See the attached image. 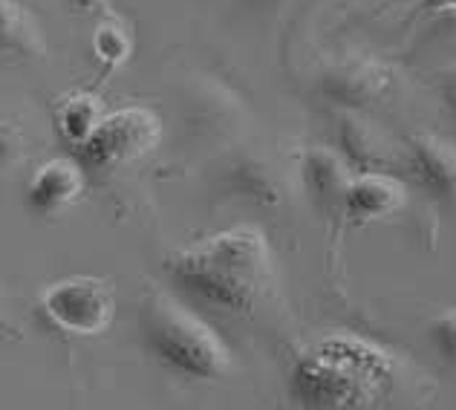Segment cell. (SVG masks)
Returning <instances> with one entry per match:
<instances>
[{"instance_id": "cell-12", "label": "cell", "mask_w": 456, "mask_h": 410, "mask_svg": "<svg viewBox=\"0 0 456 410\" xmlns=\"http://www.w3.org/2000/svg\"><path fill=\"white\" fill-rule=\"evenodd\" d=\"M102 99L95 93H69L64 95V102L55 107V127L58 136L67 144H76L81 151L84 144L93 139V134L99 130L104 119Z\"/></svg>"}, {"instance_id": "cell-7", "label": "cell", "mask_w": 456, "mask_h": 410, "mask_svg": "<svg viewBox=\"0 0 456 410\" xmlns=\"http://www.w3.org/2000/svg\"><path fill=\"white\" fill-rule=\"evenodd\" d=\"M404 168L428 197L456 202V148L434 136H413L404 151Z\"/></svg>"}, {"instance_id": "cell-5", "label": "cell", "mask_w": 456, "mask_h": 410, "mask_svg": "<svg viewBox=\"0 0 456 410\" xmlns=\"http://www.w3.org/2000/svg\"><path fill=\"white\" fill-rule=\"evenodd\" d=\"M162 119L151 107L130 104L102 119L99 130L84 144V160L95 168H122L145 160L162 142Z\"/></svg>"}, {"instance_id": "cell-16", "label": "cell", "mask_w": 456, "mask_h": 410, "mask_svg": "<svg viewBox=\"0 0 456 410\" xmlns=\"http://www.w3.org/2000/svg\"><path fill=\"white\" fill-rule=\"evenodd\" d=\"M73 4H76V6H90L93 0H73Z\"/></svg>"}, {"instance_id": "cell-14", "label": "cell", "mask_w": 456, "mask_h": 410, "mask_svg": "<svg viewBox=\"0 0 456 410\" xmlns=\"http://www.w3.org/2000/svg\"><path fill=\"white\" fill-rule=\"evenodd\" d=\"M434 341L445 353V358L456 365V309H448L445 316L434 321Z\"/></svg>"}, {"instance_id": "cell-1", "label": "cell", "mask_w": 456, "mask_h": 410, "mask_svg": "<svg viewBox=\"0 0 456 410\" xmlns=\"http://www.w3.org/2000/svg\"><path fill=\"white\" fill-rule=\"evenodd\" d=\"M165 269L179 292L237 316L255 312L274 277L269 240L255 226H234L202 237L174 251Z\"/></svg>"}, {"instance_id": "cell-2", "label": "cell", "mask_w": 456, "mask_h": 410, "mask_svg": "<svg viewBox=\"0 0 456 410\" xmlns=\"http://www.w3.org/2000/svg\"><path fill=\"white\" fill-rule=\"evenodd\" d=\"M395 388V358L376 341L330 332L295 358L289 390L306 410H379Z\"/></svg>"}, {"instance_id": "cell-3", "label": "cell", "mask_w": 456, "mask_h": 410, "mask_svg": "<svg viewBox=\"0 0 456 410\" xmlns=\"http://www.w3.org/2000/svg\"><path fill=\"white\" fill-rule=\"evenodd\" d=\"M148 353L188 381H214L232 373V353L208 321L165 289H151L139 307Z\"/></svg>"}, {"instance_id": "cell-6", "label": "cell", "mask_w": 456, "mask_h": 410, "mask_svg": "<svg viewBox=\"0 0 456 410\" xmlns=\"http://www.w3.org/2000/svg\"><path fill=\"white\" fill-rule=\"evenodd\" d=\"M407 202V185L387 171H358L353 176L341 211L353 226H367L399 214Z\"/></svg>"}, {"instance_id": "cell-13", "label": "cell", "mask_w": 456, "mask_h": 410, "mask_svg": "<svg viewBox=\"0 0 456 410\" xmlns=\"http://www.w3.org/2000/svg\"><path fill=\"white\" fill-rule=\"evenodd\" d=\"M90 44H93L95 62L102 64V72H104L102 78H107L118 67H125L130 53H134V35H130V29L116 18L113 20H102L99 27H95Z\"/></svg>"}, {"instance_id": "cell-11", "label": "cell", "mask_w": 456, "mask_h": 410, "mask_svg": "<svg viewBox=\"0 0 456 410\" xmlns=\"http://www.w3.org/2000/svg\"><path fill=\"white\" fill-rule=\"evenodd\" d=\"M338 144L344 160L358 171H384L387 165V148H384L381 134L353 111L344 113L338 122Z\"/></svg>"}, {"instance_id": "cell-8", "label": "cell", "mask_w": 456, "mask_h": 410, "mask_svg": "<svg viewBox=\"0 0 456 410\" xmlns=\"http://www.w3.org/2000/svg\"><path fill=\"white\" fill-rule=\"evenodd\" d=\"M87 188L84 168L69 160V156H55V160L38 165L27 185V205L35 214H61L69 205H76Z\"/></svg>"}, {"instance_id": "cell-4", "label": "cell", "mask_w": 456, "mask_h": 410, "mask_svg": "<svg viewBox=\"0 0 456 410\" xmlns=\"http://www.w3.org/2000/svg\"><path fill=\"white\" fill-rule=\"evenodd\" d=\"M41 316L67 335L93 339L110 330L116 292L110 283L93 275L61 277L41 292Z\"/></svg>"}, {"instance_id": "cell-15", "label": "cell", "mask_w": 456, "mask_h": 410, "mask_svg": "<svg viewBox=\"0 0 456 410\" xmlns=\"http://www.w3.org/2000/svg\"><path fill=\"white\" fill-rule=\"evenodd\" d=\"M422 4L434 12H456V0H422Z\"/></svg>"}, {"instance_id": "cell-10", "label": "cell", "mask_w": 456, "mask_h": 410, "mask_svg": "<svg viewBox=\"0 0 456 410\" xmlns=\"http://www.w3.org/2000/svg\"><path fill=\"white\" fill-rule=\"evenodd\" d=\"M390 87V72L373 62H346L327 70L321 76V93L330 102L358 111L370 102H376Z\"/></svg>"}, {"instance_id": "cell-9", "label": "cell", "mask_w": 456, "mask_h": 410, "mask_svg": "<svg viewBox=\"0 0 456 410\" xmlns=\"http://www.w3.org/2000/svg\"><path fill=\"white\" fill-rule=\"evenodd\" d=\"M301 176L309 200L323 211L341 209L346 188L353 183V165L344 160V153L323 148V144H309L301 153Z\"/></svg>"}]
</instances>
